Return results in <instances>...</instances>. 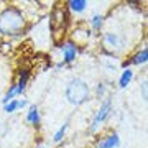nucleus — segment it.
<instances>
[{
	"label": "nucleus",
	"mask_w": 148,
	"mask_h": 148,
	"mask_svg": "<svg viewBox=\"0 0 148 148\" xmlns=\"http://www.w3.org/2000/svg\"><path fill=\"white\" fill-rule=\"evenodd\" d=\"M106 92H107V84L101 82V84L97 86V90H95V94H97V97H99V99H102V97H106Z\"/></svg>",
	"instance_id": "15"
},
{
	"label": "nucleus",
	"mask_w": 148,
	"mask_h": 148,
	"mask_svg": "<svg viewBox=\"0 0 148 148\" xmlns=\"http://www.w3.org/2000/svg\"><path fill=\"white\" fill-rule=\"evenodd\" d=\"M27 106H28L27 99H13V101H10L8 104L3 106V110L7 114H13V112L20 110V109H23V107H27Z\"/></svg>",
	"instance_id": "9"
},
{
	"label": "nucleus",
	"mask_w": 148,
	"mask_h": 148,
	"mask_svg": "<svg viewBox=\"0 0 148 148\" xmlns=\"http://www.w3.org/2000/svg\"><path fill=\"white\" fill-rule=\"evenodd\" d=\"M120 145V137L119 133H110L109 137H104L99 140V143L95 145V148H117Z\"/></svg>",
	"instance_id": "7"
},
{
	"label": "nucleus",
	"mask_w": 148,
	"mask_h": 148,
	"mask_svg": "<svg viewBox=\"0 0 148 148\" xmlns=\"http://www.w3.org/2000/svg\"><path fill=\"white\" fill-rule=\"evenodd\" d=\"M102 41L106 45V53H109L110 56L123 51L125 46H127L125 36L122 33H117V32H106L104 36H102Z\"/></svg>",
	"instance_id": "3"
},
{
	"label": "nucleus",
	"mask_w": 148,
	"mask_h": 148,
	"mask_svg": "<svg viewBox=\"0 0 148 148\" xmlns=\"http://www.w3.org/2000/svg\"><path fill=\"white\" fill-rule=\"evenodd\" d=\"M90 97V87L86 81L79 77H73L66 86V99L73 106H81L89 101Z\"/></svg>",
	"instance_id": "2"
},
{
	"label": "nucleus",
	"mask_w": 148,
	"mask_h": 148,
	"mask_svg": "<svg viewBox=\"0 0 148 148\" xmlns=\"http://www.w3.org/2000/svg\"><path fill=\"white\" fill-rule=\"evenodd\" d=\"M110 112H112V101L110 99H106V101L102 102V106L99 107V110L95 112V115L94 119H92V123H90V133L95 132L97 128L101 127L102 123L109 119V115H110Z\"/></svg>",
	"instance_id": "4"
},
{
	"label": "nucleus",
	"mask_w": 148,
	"mask_h": 148,
	"mask_svg": "<svg viewBox=\"0 0 148 148\" xmlns=\"http://www.w3.org/2000/svg\"><path fill=\"white\" fill-rule=\"evenodd\" d=\"M27 122L28 123H32V125H40V122H41V115H40V109L38 106H30L28 107V112H27Z\"/></svg>",
	"instance_id": "10"
},
{
	"label": "nucleus",
	"mask_w": 148,
	"mask_h": 148,
	"mask_svg": "<svg viewBox=\"0 0 148 148\" xmlns=\"http://www.w3.org/2000/svg\"><path fill=\"white\" fill-rule=\"evenodd\" d=\"M59 51L63 54V61L66 66L71 63H74V59L77 58V54H79V46H76L73 41H64L61 43V46H59Z\"/></svg>",
	"instance_id": "5"
},
{
	"label": "nucleus",
	"mask_w": 148,
	"mask_h": 148,
	"mask_svg": "<svg viewBox=\"0 0 148 148\" xmlns=\"http://www.w3.org/2000/svg\"><path fill=\"white\" fill-rule=\"evenodd\" d=\"M140 86H142L140 89L143 92V99H147V81H143V84H140Z\"/></svg>",
	"instance_id": "16"
},
{
	"label": "nucleus",
	"mask_w": 148,
	"mask_h": 148,
	"mask_svg": "<svg viewBox=\"0 0 148 148\" xmlns=\"http://www.w3.org/2000/svg\"><path fill=\"white\" fill-rule=\"evenodd\" d=\"M68 7H69V10L74 12V13H82L87 8V2L86 0H69Z\"/></svg>",
	"instance_id": "11"
},
{
	"label": "nucleus",
	"mask_w": 148,
	"mask_h": 148,
	"mask_svg": "<svg viewBox=\"0 0 148 148\" xmlns=\"http://www.w3.org/2000/svg\"><path fill=\"white\" fill-rule=\"evenodd\" d=\"M66 130H68V123H64L63 127H61V128L58 130V132L54 133L53 142H54V143H59V142H61V140L64 138V135H66Z\"/></svg>",
	"instance_id": "14"
},
{
	"label": "nucleus",
	"mask_w": 148,
	"mask_h": 148,
	"mask_svg": "<svg viewBox=\"0 0 148 148\" xmlns=\"http://www.w3.org/2000/svg\"><path fill=\"white\" fill-rule=\"evenodd\" d=\"M132 79H133V71L130 68L123 69V73L120 74V79H119V87H120V89H125V87L132 82Z\"/></svg>",
	"instance_id": "12"
},
{
	"label": "nucleus",
	"mask_w": 148,
	"mask_h": 148,
	"mask_svg": "<svg viewBox=\"0 0 148 148\" xmlns=\"http://www.w3.org/2000/svg\"><path fill=\"white\" fill-rule=\"evenodd\" d=\"M28 79H30V71H28V69H21L20 74H18V81L15 82L18 95H21L25 92V89H27V86H28Z\"/></svg>",
	"instance_id": "8"
},
{
	"label": "nucleus",
	"mask_w": 148,
	"mask_h": 148,
	"mask_svg": "<svg viewBox=\"0 0 148 148\" xmlns=\"http://www.w3.org/2000/svg\"><path fill=\"white\" fill-rule=\"evenodd\" d=\"M27 28V16L16 7H7L0 12V33L3 36H18Z\"/></svg>",
	"instance_id": "1"
},
{
	"label": "nucleus",
	"mask_w": 148,
	"mask_h": 148,
	"mask_svg": "<svg viewBox=\"0 0 148 148\" xmlns=\"http://www.w3.org/2000/svg\"><path fill=\"white\" fill-rule=\"evenodd\" d=\"M38 148H41V147H38Z\"/></svg>",
	"instance_id": "17"
},
{
	"label": "nucleus",
	"mask_w": 148,
	"mask_h": 148,
	"mask_svg": "<svg viewBox=\"0 0 148 148\" xmlns=\"http://www.w3.org/2000/svg\"><path fill=\"white\" fill-rule=\"evenodd\" d=\"M104 16L102 15H94L92 18H90V27H92V30H95V32H99V30H102V25H104Z\"/></svg>",
	"instance_id": "13"
},
{
	"label": "nucleus",
	"mask_w": 148,
	"mask_h": 148,
	"mask_svg": "<svg viewBox=\"0 0 148 148\" xmlns=\"http://www.w3.org/2000/svg\"><path fill=\"white\" fill-rule=\"evenodd\" d=\"M147 61H148V48H142L137 54H133L132 58L128 59V61H125L122 66H123L125 69H128L132 64H135V66H142V64H145Z\"/></svg>",
	"instance_id": "6"
}]
</instances>
